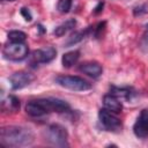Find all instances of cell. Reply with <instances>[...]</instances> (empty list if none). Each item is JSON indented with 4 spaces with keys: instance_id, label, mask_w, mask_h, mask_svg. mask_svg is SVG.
Here are the masks:
<instances>
[{
    "instance_id": "1",
    "label": "cell",
    "mask_w": 148,
    "mask_h": 148,
    "mask_svg": "<svg viewBox=\"0 0 148 148\" xmlns=\"http://www.w3.org/2000/svg\"><path fill=\"white\" fill-rule=\"evenodd\" d=\"M0 140L7 147H25L32 145L35 136L30 128L10 125L1 128Z\"/></svg>"
},
{
    "instance_id": "2",
    "label": "cell",
    "mask_w": 148,
    "mask_h": 148,
    "mask_svg": "<svg viewBox=\"0 0 148 148\" xmlns=\"http://www.w3.org/2000/svg\"><path fill=\"white\" fill-rule=\"evenodd\" d=\"M45 140L56 147H67L68 146V133L65 127L58 124H52L47 126L44 131Z\"/></svg>"
},
{
    "instance_id": "3",
    "label": "cell",
    "mask_w": 148,
    "mask_h": 148,
    "mask_svg": "<svg viewBox=\"0 0 148 148\" xmlns=\"http://www.w3.org/2000/svg\"><path fill=\"white\" fill-rule=\"evenodd\" d=\"M56 82L59 86L73 91H86L91 88V84L87 80L76 75H59L57 76Z\"/></svg>"
},
{
    "instance_id": "4",
    "label": "cell",
    "mask_w": 148,
    "mask_h": 148,
    "mask_svg": "<svg viewBox=\"0 0 148 148\" xmlns=\"http://www.w3.org/2000/svg\"><path fill=\"white\" fill-rule=\"evenodd\" d=\"M28 53H29V49H28L27 44H24L23 42L22 43L10 42V43L6 44L2 50L3 57L12 61H21L27 58Z\"/></svg>"
},
{
    "instance_id": "5",
    "label": "cell",
    "mask_w": 148,
    "mask_h": 148,
    "mask_svg": "<svg viewBox=\"0 0 148 148\" xmlns=\"http://www.w3.org/2000/svg\"><path fill=\"white\" fill-rule=\"evenodd\" d=\"M98 119L102 124V126L108 130V131H112V132H117L121 128V121L120 119L113 114V112L109 111L108 109H101L98 112Z\"/></svg>"
},
{
    "instance_id": "6",
    "label": "cell",
    "mask_w": 148,
    "mask_h": 148,
    "mask_svg": "<svg viewBox=\"0 0 148 148\" xmlns=\"http://www.w3.org/2000/svg\"><path fill=\"white\" fill-rule=\"evenodd\" d=\"M42 105L45 108L47 113L50 112H67L69 110V104L60 98H54V97H47V98H38Z\"/></svg>"
},
{
    "instance_id": "7",
    "label": "cell",
    "mask_w": 148,
    "mask_h": 148,
    "mask_svg": "<svg viewBox=\"0 0 148 148\" xmlns=\"http://www.w3.org/2000/svg\"><path fill=\"white\" fill-rule=\"evenodd\" d=\"M34 80H35V76L31 73L24 72V71L15 72L9 76V82H10L12 89L14 90H18L29 86Z\"/></svg>"
},
{
    "instance_id": "8",
    "label": "cell",
    "mask_w": 148,
    "mask_h": 148,
    "mask_svg": "<svg viewBox=\"0 0 148 148\" xmlns=\"http://www.w3.org/2000/svg\"><path fill=\"white\" fill-rule=\"evenodd\" d=\"M133 132L140 139L148 138V109H143L140 112V116L134 123Z\"/></svg>"
},
{
    "instance_id": "9",
    "label": "cell",
    "mask_w": 148,
    "mask_h": 148,
    "mask_svg": "<svg viewBox=\"0 0 148 148\" xmlns=\"http://www.w3.org/2000/svg\"><path fill=\"white\" fill-rule=\"evenodd\" d=\"M57 56V50L52 46H47L44 49H38L32 53V58L38 64H47L51 62Z\"/></svg>"
},
{
    "instance_id": "10",
    "label": "cell",
    "mask_w": 148,
    "mask_h": 148,
    "mask_svg": "<svg viewBox=\"0 0 148 148\" xmlns=\"http://www.w3.org/2000/svg\"><path fill=\"white\" fill-rule=\"evenodd\" d=\"M80 71L83 72L84 74H87L88 76H91L94 79H97L102 75L103 73V68L102 66L96 62V61H88V62H83L80 66Z\"/></svg>"
},
{
    "instance_id": "11",
    "label": "cell",
    "mask_w": 148,
    "mask_h": 148,
    "mask_svg": "<svg viewBox=\"0 0 148 148\" xmlns=\"http://www.w3.org/2000/svg\"><path fill=\"white\" fill-rule=\"evenodd\" d=\"M103 104H104V108L108 109L109 111L113 112V113H119L121 110H123V104L121 102L119 101V98L112 94H109V95H105L103 97Z\"/></svg>"
},
{
    "instance_id": "12",
    "label": "cell",
    "mask_w": 148,
    "mask_h": 148,
    "mask_svg": "<svg viewBox=\"0 0 148 148\" xmlns=\"http://www.w3.org/2000/svg\"><path fill=\"white\" fill-rule=\"evenodd\" d=\"M25 112L29 116H31V117H42V116H44V114L47 113V111L42 105V103L39 102V99L29 101L27 103V105H25Z\"/></svg>"
},
{
    "instance_id": "13",
    "label": "cell",
    "mask_w": 148,
    "mask_h": 148,
    "mask_svg": "<svg viewBox=\"0 0 148 148\" xmlns=\"http://www.w3.org/2000/svg\"><path fill=\"white\" fill-rule=\"evenodd\" d=\"M76 25V20L75 18H69L65 22H62L61 24H59L58 27H56V29L53 30V34L57 37H61L64 35H66L68 31H71L73 28H75Z\"/></svg>"
},
{
    "instance_id": "14",
    "label": "cell",
    "mask_w": 148,
    "mask_h": 148,
    "mask_svg": "<svg viewBox=\"0 0 148 148\" xmlns=\"http://www.w3.org/2000/svg\"><path fill=\"white\" fill-rule=\"evenodd\" d=\"M80 58V52L77 50H74V51H69V52H66L64 53L62 58H61V61H62V66L65 68H71L72 66H74L77 60Z\"/></svg>"
},
{
    "instance_id": "15",
    "label": "cell",
    "mask_w": 148,
    "mask_h": 148,
    "mask_svg": "<svg viewBox=\"0 0 148 148\" xmlns=\"http://www.w3.org/2000/svg\"><path fill=\"white\" fill-rule=\"evenodd\" d=\"M88 32H89V29H86V30H82V31L74 32V34L67 39L65 46H66V47H69V46H73V45H75V44L80 43V42L88 35Z\"/></svg>"
},
{
    "instance_id": "16",
    "label": "cell",
    "mask_w": 148,
    "mask_h": 148,
    "mask_svg": "<svg viewBox=\"0 0 148 148\" xmlns=\"http://www.w3.org/2000/svg\"><path fill=\"white\" fill-rule=\"evenodd\" d=\"M27 38V35L21 30H12L8 32V39L15 43H22Z\"/></svg>"
},
{
    "instance_id": "17",
    "label": "cell",
    "mask_w": 148,
    "mask_h": 148,
    "mask_svg": "<svg viewBox=\"0 0 148 148\" xmlns=\"http://www.w3.org/2000/svg\"><path fill=\"white\" fill-rule=\"evenodd\" d=\"M2 104H7V110L8 111L16 112L20 109V101L15 96H8V98L6 101H3Z\"/></svg>"
},
{
    "instance_id": "18",
    "label": "cell",
    "mask_w": 148,
    "mask_h": 148,
    "mask_svg": "<svg viewBox=\"0 0 148 148\" xmlns=\"http://www.w3.org/2000/svg\"><path fill=\"white\" fill-rule=\"evenodd\" d=\"M71 7H72V0H59L57 5V9L62 14L68 13L71 10Z\"/></svg>"
},
{
    "instance_id": "19",
    "label": "cell",
    "mask_w": 148,
    "mask_h": 148,
    "mask_svg": "<svg viewBox=\"0 0 148 148\" xmlns=\"http://www.w3.org/2000/svg\"><path fill=\"white\" fill-rule=\"evenodd\" d=\"M133 13H134L135 16H140L142 14H147L148 13V3H143V5L139 6V7H135Z\"/></svg>"
},
{
    "instance_id": "20",
    "label": "cell",
    "mask_w": 148,
    "mask_h": 148,
    "mask_svg": "<svg viewBox=\"0 0 148 148\" xmlns=\"http://www.w3.org/2000/svg\"><path fill=\"white\" fill-rule=\"evenodd\" d=\"M21 15L24 17L25 21H31V20H32V15H31L30 10H29L28 8H25V7L21 8Z\"/></svg>"
},
{
    "instance_id": "21",
    "label": "cell",
    "mask_w": 148,
    "mask_h": 148,
    "mask_svg": "<svg viewBox=\"0 0 148 148\" xmlns=\"http://www.w3.org/2000/svg\"><path fill=\"white\" fill-rule=\"evenodd\" d=\"M103 5H104L103 2H99V3H98V6H97V7L95 8V14H98V13H99V12L102 10L101 8H103Z\"/></svg>"
},
{
    "instance_id": "22",
    "label": "cell",
    "mask_w": 148,
    "mask_h": 148,
    "mask_svg": "<svg viewBox=\"0 0 148 148\" xmlns=\"http://www.w3.org/2000/svg\"><path fill=\"white\" fill-rule=\"evenodd\" d=\"M146 30H147V34H148V24L146 25Z\"/></svg>"
},
{
    "instance_id": "23",
    "label": "cell",
    "mask_w": 148,
    "mask_h": 148,
    "mask_svg": "<svg viewBox=\"0 0 148 148\" xmlns=\"http://www.w3.org/2000/svg\"><path fill=\"white\" fill-rule=\"evenodd\" d=\"M6 1H15V0H6Z\"/></svg>"
}]
</instances>
